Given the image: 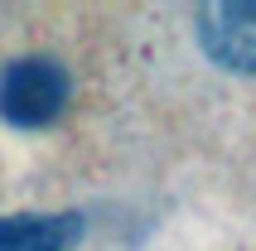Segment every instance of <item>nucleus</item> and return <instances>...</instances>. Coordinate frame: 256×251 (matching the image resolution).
Returning a JSON list of instances; mask_svg holds the SVG:
<instances>
[{
    "label": "nucleus",
    "instance_id": "2",
    "mask_svg": "<svg viewBox=\"0 0 256 251\" xmlns=\"http://www.w3.org/2000/svg\"><path fill=\"white\" fill-rule=\"evenodd\" d=\"M194 39L222 72H256V0H213L194 10Z\"/></svg>",
    "mask_w": 256,
    "mask_h": 251
},
{
    "label": "nucleus",
    "instance_id": "1",
    "mask_svg": "<svg viewBox=\"0 0 256 251\" xmlns=\"http://www.w3.org/2000/svg\"><path fill=\"white\" fill-rule=\"evenodd\" d=\"M68 97H72V78L48 54H29L0 68V116L20 130H39V126L58 121Z\"/></svg>",
    "mask_w": 256,
    "mask_h": 251
},
{
    "label": "nucleus",
    "instance_id": "3",
    "mask_svg": "<svg viewBox=\"0 0 256 251\" xmlns=\"http://www.w3.org/2000/svg\"><path fill=\"white\" fill-rule=\"evenodd\" d=\"M82 237L78 212H14L0 218V251H68Z\"/></svg>",
    "mask_w": 256,
    "mask_h": 251
}]
</instances>
